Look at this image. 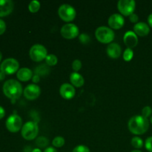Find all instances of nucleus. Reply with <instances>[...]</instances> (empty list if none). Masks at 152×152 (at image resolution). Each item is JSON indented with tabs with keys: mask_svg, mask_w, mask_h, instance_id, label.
<instances>
[{
	"mask_svg": "<svg viewBox=\"0 0 152 152\" xmlns=\"http://www.w3.org/2000/svg\"><path fill=\"white\" fill-rule=\"evenodd\" d=\"M129 130L136 135L143 134L149 128V121L142 115L134 116L128 123Z\"/></svg>",
	"mask_w": 152,
	"mask_h": 152,
	"instance_id": "nucleus-1",
	"label": "nucleus"
},
{
	"mask_svg": "<svg viewBox=\"0 0 152 152\" xmlns=\"http://www.w3.org/2000/svg\"><path fill=\"white\" fill-rule=\"evenodd\" d=\"M3 92L4 95L12 100L19 99L22 94V86L17 80H8L3 85Z\"/></svg>",
	"mask_w": 152,
	"mask_h": 152,
	"instance_id": "nucleus-2",
	"label": "nucleus"
},
{
	"mask_svg": "<svg viewBox=\"0 0 152 152\" xmlns=\"http://www.w3.org/2000/svg\"><path fill=\"white\" fill-rule=\"evenodd\" d=\"M95 36L96 39L103 44L111 43L115 37L114 31L106 26L99 27L95 31Z\"/></svg>",
	"mask_w": 152,
	"mask_h": 152,
	"instance_id": "nucleus-3",
	"label": "nucleus"
},
{
	"mask_svg": "<svg viewBox=\"0 0 152 152\" xmlns=\"http://www.w3.org/2000/svg\"><path fill=\"white\" fill-rule=\"evenodd\" d=\"M39 133V126L36 122L29 121L23 125L21 134L24 139L32 140L37 137Z\"/></svg>",
	"mask_w": 152,
	"mask_h": 152,
	"instance_id": "nucleus-4",
	"label": "nucleus"
},
{
	"mask_svg": "<svg viewBox=\"0 0 152 152\" xmlns=\"http://www.w3.org/2000/svg\"><path fill=\"white\" fill-rule=\"evenodd\" d=\"M29 55L33 61L41 62L43 59H45L46 56H48L47 49L42 45L36 44L30 49Z\"/></svg>",
	"mask_w": 152,
	"mask_h": 152,
	"instance_id": "nucleus-5",
	"label": "nucleus"
},
{
	"mask_svg": "<svg viewBox=\"0 0 152 152\" xmlns=\"http://www.w3.org/2000/svg\"><path fill=\"white\" fill-rule=\"evenodd\" d=\"M58 14L65 22H71L75 19L77 12L73 6L68 4H63L58 9Z\"/></svg>",
	"mask_w": 152,
	"mask_h": 152,
	"instance_id": "nucleus-6",
	"label": "nucleus"
},
{
	"mask_svg": "<svg viewBox=\"0 0 152 152\" xmlns=\"http://www.w3.org/2000/svg\"><path fill=\"white\" fill-rule=\"evenodd\" d=\"M19 64L16 59L7 58L1 62L0 65V71L4 74H13L19 71Z\"/></svg>",
	"mask_w": 152,
	"mask_h": 152,
	"instance_id": "nucleus-7",
	"label": "nucleus"
},
{
	"mask_svg": "<svg viewBox=\"0 0 152 152\" xmlns=\"http://www.w3.org/2000/svg\"><path fill=\"white\" fill-rule=\"evenodd\" d=\"M6 128L9 132L12 133L18 132L22 128V118L17 114L10 115L6 120Z\"/></svg>",
	"mask_w": 152,
	"mask_h": 152,
	"instance_id": "nucleus-8",
	"label": "nucleus"
},
{
	"mask_svg": "<svg viewBox=\"0 0 152 152\" xmlns=\"http://www.w3.org/2000/svg\"><path fill=\"white\" fill-rule=\"evenodd\" d=\"M136 7V2L134 0H120L117 3V8L121 14L131 16Z\"/></svg>",
	"mask_w": 152,
	"mask_h": 152,
	"instance_id": "nucleus-9",
	"label": "nucleus"
},
{
	"mask_svg": "<svg viewBox=\"0 0 152 152\" xmlns=\"http://www.w3.org/2000/svg\"><path fill=\"white\" fill-rule=\"evenodd\" d=\"M61 35L65 39H71L79 36V28L75 24H65L61 28Z\"/></svg>",
	"mask_w": 152,
	"mask_h": 152,
	"instance_id": "nucleus-10",
	"label": "nucleus"
},
{
	"mask_svg": "<svg viewBox=\"0 0 152 152\" xmlns=\"http://www.w3.org/2000/svg\"><path fill=\"white\" fill-rule=\"evenodd\" d=\"M24 96L29 100H34L38 98L41 94V88L37 84H30L24 89Z\"/></svg>",
	"mask_w": 152,
	"mask_h": 152,
	"instance_id": "nucleus-11",
	"label": "nucleus"
},
{
	"mask_svg": "<svg viewBox=\"0 0 152 152\" xmlns=\"http://www.w3.org/2000/svg\"><path fill=\"white\" fill-rule=\"evenodd\" d=\"M108 25L111 29L118 30L123 28L125 24V19L121 14L114 13L108 18Z\"/></svg>",
	"mask_w": 152,
	"mask_h": 152,
	"instance_id": "nucleus-12",
	"label": "nucleus"
},
{
	"mask_svg": "<svg viewBox=\"0 0 152 152\" xmlns=\"http://www.w3.org/2000/svg\"><path fill=\"white\" fill-rule=\"evenodd\" d=\"M60 95L65 99H71L75 96L76 91L74 86L69 83H64L59 89Z\"/></svg>",
	"mask_w": 152,
	"mask_h": 152,
	"instance_id": "nucleus-13",
	"label": "nucleus"
},
{
	"mask_svg": "<svg viewBox=\"0 0 152 152\" xmlns=\"http://www.w3.org/2000/svg\"><path fill=\"white\" fill-rule=\"evenodd\" d=\"M123 41L129 48L132 49L138 44L137 35L134 31H127L123 37Z\"/></svg>",
	"mask_w": 152,
	"mask_h": 152,
	"instance_id": "nucleus-14",
	"label": "nucleus"
},
{
	"mask_svg": "<svg viewBox=\"0 0 152 152\" xmlns=\"http://www.w3.org/2000/svg\"><path fill=\"white\" fill-rule=\"evenodd\" d=\"M14 7V3L11 0H0V17L11 13Z\"/></svg>",
	"mask_w": 152,
	"mask_h": 152,
	"instance_id": "nucleus-15",
	"label": "nucleus"
},
{
	"mask_svg": "<svg viewBox=\"0 0 152 152\" xmlns=\"http://www.w3.org/2000/svg\"><path fill=\"white\" fill-rule=\"evenodd\" d=\"M106 51L109 57L112 58V59H117L121 55L122 49L119 44L115 42H111L107 47Z\"/></svg>",
	"mask_w": 152,
	"mask_h": 152,
	"instance_id": "nucleus-16",
	"label": "nucleus"
},
{
	"mask_svg": "<svg viewBox=\"0 0 152 152\" xmlns=\"http://www.w3.org/2000/svg\"><path fill=\"white\" fill-rule=\"evenodd\" d=\"M134 32L140 37H145L150 32L149 25L145 22H137L134 26Z\"/></svg>",
	"mask_w": 152,
	"mask_h": 152,
	"instance_id": "nucleus-17",
	"label": "nucleus"
},
{
	"mask_svg": "<svg viewBox=\"0 0 152 152\" xmlns=\"http://www.w3.org/2000/svg\"><path fill=\"white\" fill-rule=\"evenodd\" d=\"M16 77L20 81L27 82L33 77V72L28 68H22L19 69L16 74Z\"/></svg>",
	"mask_w": 152,
	"mask_h": 152,
	"instance_id": "nucleus-18",
	"label": "nucleus"
},
{
	"mask_svg": "<svg viewBox=\"0 0 152 152\" xmlns=\"http://www.w3.org/2000/svg\"><path fill=\"white\" fill-rule=\"evenodd\" d=\"M70 81L71 84L74 86L75 87L80 88L84 85L85 80L83 76L77 72L71 73L70 75Z\"/></svg>",
	"mask_w": 152,
	"mask_h": 152,
	"instance_id": "nucleus-19",
	"label": "nucleus"
},
{
	"mask_svg": "<svg viewBox=\"0 0 152 152\" xmlns=\"http://www.w3.org/2000/svg\"><path fill=\"white\" fill-rule=\"evenodd\" d=\"M45 62L48 66H54L58 62L57 56L56 55L53 54V53L48 54V56L45 58Z\"/></svg>",
	"mask_w": 152,
	"mask_h": 152,
	"instance_id": "nucleus-20",
	"label": "nucleus"
},
{
	"mask_svg": "<svg viewBox=\"0 0 152 152\" xmlns=\"http://www.w3.org/2000/svg\"><path fill=\"white\" fill-rule=\"evenodd\" d=\"M40 2L37 0H34V1H31L30 2V4H28V9H29L30 12L31 13H37L40 8Z\"/></svg>",
	"mask_w": 152,
	"mask_h": 152,
	"instance_id": "nucleus-21",
	"label": "nucleus"
},
{
	"mask_svg": "<svg viewBox=\"0 0 152 152\" xmlns=\"http://www.w3.org/2000/svg\"><path fill=\"white\" fill-rule=\"evenodd\" d=\"M36 143L39 148H45L49 144V140L45 137H39L36 140Z\"/></svg>",
	"mask_w": 152,
	"mask_h": 152,
	"instance_id": "nucleus-22",
	"label": "nucleus"
},
{
	"mask_svg": "<svg viewBox=\"0 0 152 152\" xmlns=\"http://www.w3.org/2000/svg\"><path fill=\"white\" fill-rule=\"evenodd\" d=\"M132 145L135 148H141L143 146V140L139 137H134L132 140Z\"/></svg>",
	"mask_w": 152,
	"mask_h": 152,
	"instance_id": "nucleus-23",
	"label": "nucleus"
},
{
	"mask_svg": "<svg viewBox=\"0 0 152 152\" xmlns=\"http://www.w3.org/2000/svg\"><path fill=\"white\" fill-rule=\"evenodd\" d=\"M65 142V139H64L62 137L60 136L56 137L53 140V141H52V144H53V146L56 147V148H60V147L63 146Z\"/></svg>",
	"mask_w": 152,
	"mask_h": 152,
	"instance_id": "nucleus-24",
	"label": "nucleus"
},
{
	"mask_svg": "<svg viewBox=\"0 0 152 152\" xmlns=\"http://www.w3.org/2000/svg\"><path fill=\"white\" fill-rule=\"evenodd\" d=\"M134 56V51L132 48H127L125 50L124 53H123V59L126 62H129L132 59Z\"/></svg>",
	"mask_w": 152,
	"mask_h": 152,
	"instance_id": "nucleus-25",
	"label": "nucleus"
},
{
	"mask_svg": "<svg viewBox=\"0 0 152 152\" xmlns=\"http://www.w3.org/2000/svg\"><path fill=\"white\" fill-rule=\"evenodd\" d=\"M48 71V68H47V67L45 66V65H42L36 68V74H37V75L39 76L45 75V74H47V72Z\"/></svg>",
	"mask_w": 152,
	"mask_h": 152,
	"instance_id": "nucleus-26",
	"label": "nucleus"
},
{
	"mask_svg": "<svg viewBox=\"0 0 152 152\" xmlns=\"http://www.w3.org/2000/svg\"><path fill=\"white\" fill-rule=\"evenodd\" d=\"M79 39L82 44H88L91 42V37L88 34H82L79 36Z\"/></svg>",
	"mask_w": 152,
	"mask_h": 152,
	"instance_id": "nucleus-27",
	"label": "nucleus"
},
{
	"mask_svg": "<svg viewBox=\"0 0 152 152\" xmlns=\"http://www.w3.org/2000/svg\"><path fill=\"white\" fill-rule=\"evenodd\" d=\"M152 114V108L150 106H145L142 110V116L148 119Z\"/></svg>",
	"mask_w": 152,
	"mask_h": 152,
	"instance_id": "nucleus-28",
	"label": "nucleus"
},
{
	"mask_svg": "<svg viewBox=\"0 0 152 152\" xmlns=\"http://www.w3.org/2000/svg\"><path fill=\"white\" fill-rule=\"evenodd\" d=\"M72 68L74 71L77 72L82 68V62L80 59H75L72 63Z\"/></svg>",
	"mask_w": 152,
	"mask_h": 152,
	"instance_id": "nucleus-29",
	"label": "nucleus"
},
{
	"mask_svg": "<svg viewBox=\"0 0 152 152\" xmlns=\"http://www.w3.org/2000/svg\"><path fill=\"white\" fill-rule=\"evenodd\" d=\"M73 152H90L88 147L83 145H80L76 146L73 150Z\"/></svg>",
	"mask_w": 152,
	"mask_h": 152,
	"instance_id": "nucleus-30",
	"label": "nucleus"
},
{
	"mask_svg": "<svg viewBox=\"0 0 152 152\" xmlns=\"http://www.w3.org/2000/svg\"><path fill=\"white\" fill-rule=\"evenodd\" d=\"M145 146L148 151L152 152V137L147 138L145 142Z\"/></svg>",
	"mask_w": 152,
	"mask_h": 152,
	"instance_id": "nucleus-31",
	"label": "nucleus"
},
{
	"mask_svg": "<svg viewBox=\"0 0 152 152\" xmlns=\"http://www.w3.org/2000/svg\"><path fill=\"white\" fill-rule=\"evenodd\" d=\"M6 30V24L2 19H0V35L4 34V32Z\"/></svg>",
	"mask_w": 152,
	"mask_h": 152,
	"instance_id": "nucleus-32",
	"label": "nucleus"
},
{
	"mask_svg": "<svg viewBox=\"0 0 152 152\" xmlns=\"http://www.w3.org/2000/svg\"><path fill=\"white\" fill-rule=\"evenodd\" d=\"M138 19H139V17L137 14L135 13H132L131 16H129V20L132 22V23H137Z\"/></svg>",
	"mask_w": 152,
	"mask_h": 152,
	"instance_id": "nucleus-33",
	"label": "nucleus"
},
{
	"mask_svg": "<svg viewBox=\"0 0 152 152\" xmlns=\"http://www.w3.org/2000/svg\"><path fill=\"white\" fill-rule=\"evenodd\" d=\"M32 80H33V83H34V84H35V83H39V80H40L39 76L37 75V74H34V75L33 76V77H32Z\"/></svg>",
	"mask_w": 152,
	"mask_h": 152,
	"instance_id": "nucleus-34",
	"label": "nucleus"
},
{
	"mask_svg": "<svg viewBox=\"0 0 152 152\" xmlns=\"http://www.w3.org/2000/svg\"><path fill=\"white\" fill-rule=\"evenodd\" d=\"M4 115H5V111H4V109L3 108V107H1V105H0V120L2 119L3 117H4Z\"/></svg>",
	"mask_w": 152,
	"mask_h": 152,
	"instance_id": "nucleus-35",
	"label": "nucleus"
},
{
	"mask_svg": "<svg viewBox=\"0 0 152 152\" xmlns=\"http://www.w3.org/2000/svg\"><path fill=\"white\" fill-rule=\"evenodd\" d=\"M44 152H58L55 148H53V147H48L45 149Z\"/></svg>",
	"mask_w": 152,
	"mask_h": 152,
	"instance_id": "nucleus-36",
	"label": "nucleus"
},
{
	"mask_svg": "<svg viewBox=\"0 0 152 152\" xmlns=\"http://www.w3.org/2000/svg\"><path fill=\"white\" fill-rule=\"evenodd\" d=\"M148 25H149V26H151L152 28V13H151V14L148 16Z\"/></svg>",
	"mask_w": 152,
	"mask_h": 152,
	"instance_id": "nucleus-37",
	"label": "nucleus"
},
{
	"mask_svg": "<svg viewBox=\"0 0 152 152\" xmlns=\"http://www.w3.org/2000/svg\"><path fill=\"white\" fill-rule=\"evenodd\" d=\"M31 152H42V151L39 149V148H34V149L32 150V151Z\"/></svg>",
	"mask_w": 152,
	"mask_h": 152,
	"instance_id": "nucleus-38",
	"label": "nucleus"
},
{
	"mask_svg": "<svg viewBox=\"0 0 152 152\" xmlns=\"http://www.w3.org/2000/svg\"><path fill=\"white\" fill-rule=\"evenodd\" d=\"M1 58H2V54H1V51H0V62H1Z\"/></svg>",
	"mask_w": 152,
	"mask_h": 152,
	"instance_id": "nucleus-39",
	"label": "nucleus"
},
{
	"mask_svg": "<svg viewBox=\"0 0 152 152\" xmlns=\"http://www.w3.org/2000/svg\"><path fill=\"white\" fill-rule=\"evenodd\" d=\"M132 152H142V151H140V150H134V151H132Z\"/></svg>",
	"mask_w": 152,
	"mask_h": 152,
	"instance_id": "nucleus-40",
	"label": "nucleus"
},
{
	"mask_svg": "<svg viewBox=\"0 0 152 152\" xmlns=\"http://www.w3.org/2000/svg\"><path fill=\"white\" fill-rule=\"evenodd\" d=\"M150 122H151V123L152 124V116L151 117V118H150Z\"/></svg>",
	"mask_w": 152,
	"mask_h": 152,
	"instance_id": "nucleus-41",
	"label": "nucleus"
}]
</instances>
